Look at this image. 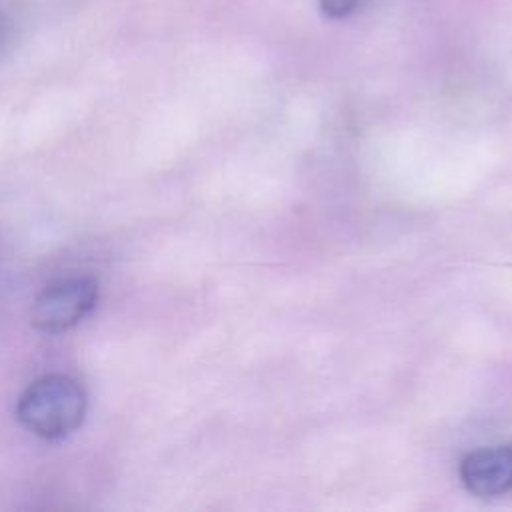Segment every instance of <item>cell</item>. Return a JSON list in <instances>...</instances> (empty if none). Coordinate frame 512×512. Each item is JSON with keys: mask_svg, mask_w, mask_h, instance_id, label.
<instances>
[{"mask_svg": "<svg viewBox=\"0 0 512 512\" xmlns=\"http://www.w3.org/2000/svg\"><path fill=\"white\" fill-rule=\"evenodd\" d=\"M86 410L88 396L74 378L46 374L22 392L16 418L30 434L44 440H60L82 426Z\"/></svg>", "mask_w": 512, "mask_h": 512, "instance_id": "obj_1", "label": "cell"}, {"mask_svg": "<svg viewBox=\"0 0 512 512\" xmlns=\"http://www.w3.org/2000/svg\"><path fill=\"white\" fill-rule=\"evenodd\" d=\"M96 302L98 282L94 278H68L36 296L30 322L42 334H62L82 322L94 310Z\"/></svg>", "mask_w": 512, "mask_h": 512, "instance_id": "obj_2", "label": "cell"}, {"mask_svg": "<svg viewBox=\"0 0 512 512\" xmlns=\"http://www.w3.org/2000/svg\"><path fill=\"white\" fill-rule=\"evenodd\" d=\"M460 480L476 496H498L512 488V450L504 446L470 452L460 464Z\"/></svg>", "mask_w": 512, "mask_h": 512, "instance_id": "obj_3", "label": "cell"}, {"mask_svg": "<svg viewBox=\"0 0 512 512\" xmlns=\"http://www.w3.org/2000/svg\"><path fill=\"white\" fill-rule=\"evenodd\" d=\"M364 0H318L322 12L330 18H344L352 14Z\"/></svg>", "mask_w": 512, "mask_h": 512, "instance_id": "obj_4", "label": "cell"}]
</instances>
